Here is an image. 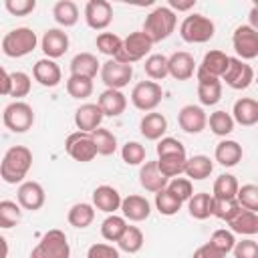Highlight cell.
Wrapping results in <instances>:
<instances>
[{"label": "cell", "mask_w": 258, "mask_h": 258, "mask_svg": "<svg viewBox=\"0 0 258 258\" xmlns=\"http://www.w3.org/2000/svg\"><path fill=\"white\" fill-rule=\"evenodd\" d=\"M30 167H32V151L24 145H12L10 149H6L0 161V179L12 185L22 183Z\"/></svg>", "instance_id": "obj_1"}, {"label": "cell", "mask_w": 258, "mask_h": 258, "mask_svg": "<svg viewBox=\"0 0 258 258\" xmlns=\"http://www.w3.org/2000/svg\"><path fill=\"white\" fill-rule=\"evenodd\" d=\"M175 24H177L175 12H171L167 6H157L145 16L141 32H145V36L155 44L169 38L171 32L175 30Z\"/></svg>", "instance_id": "obj_2"}, {"label": "cell", "mask_w": 258, "mask_h": 258, "mask_svg": "<svg viewBox=\"0 0 258 258\" xmlns=\"http://www.w3.org/2000/svg\"><path fill=\"white\" fill-rule=\"evenodd\" d=\"M38 44V38H36V32L28 26H18V28H12L10 32L4 34L2 38V52L10 58H20V56H26L30 54Z\"/></svg>", "instance_id": "obj_3"}, {"label": "cell", "mask_w": 258, "mask_h": 258, "mask_svg": "<svg viewBox=\"0 0 258 258\" xmlns=\"http://www.w3.org/2000/svg\"><path fill=\"white\" fill-rule=\"evenodd\" d=\"M214 22L204 14H189L179 24V36L189 44H204L214 38Z\"/></svg>", "instance_id": "obj_4"}, {"label": "cell", "mask_w": 258, "mask_h": 258, "mask_svg": "<svg viewBox=\"0 0 258 258\" xmlns=\"http://www.w3.org/2000/svg\"><path fill=\"white\" fill-rule=\"evenodd\" d=\"M30 258H71V246L62 230H48L32 248Z\"/></svg>", "instance_id": "obj_5"}, {"label": "cell", "mask_w": 258, "mask_h": 258, "mask_svg": "<svg viewBox=\"0 0 258 258\" xmlns=\"http://www.w3.org/2000/svg\"><path fill=\"white\" fill-rule=\"evenodd\" d=\"M151 46H153V42L145 36V32L135 30V32H131L129 36L123 38V46H121V50L117 52L115 60L133 67V62H137V60H141V58H145V56L149 54Z\"/></svg>", "instance_id": "obj_6"}, {"label": "cell", "mask_w": 258, "mask_h": 258, "mask_svg": "<svg viewBox=\"0 0 258 258\" xmlns=\"http://www.w3.org/2000/svg\"><path fill=\"white\" fill-rule=\"evenodd\" d=\"M2 123L12 133H26L34 123V111L24 101H12L2 113Z\"/></svg>", "instance_id": "obj_7"}, {"label": "cell", "mask_w": 258, "mask_h": 258, "mask_svg": "<svg viewBox=\"0 0 258 258\" xmlns=\"http://www.w3.org/2000/svg\"><path fill=\"white\" fill-rule=\"evenodd\" d=\"M161 99H163V89L155 81H141L131 91V103H133V107L139 109V111H145V113L155 111L157 105L161 103Z\"/></svg>", "instance_id": "obj_8"}, {"label": "cell", "mask_w": 258, "mask_h": 258, "mask_svg": "<svg viewBox=\"0 0 258 258\" xmlns=\"http://www.w3.org/2000/svg\"><path fill=\"white\" fill-rule=\"evenodd\" d=\"M232 46L234 52L238 54L236 58L240 60H254L258 56V30H254L248 24H240L236 26L234 34H232Z\"/></svg>", "instance_id": "obj_9"}, {"label": "cell", "mask_w": 258, "mask_h": 258, "mask_svg": "<svg viewBox=\"0 0 258 258\" xmlns=\"http://www.w3.org/2000/svg\"><path fill=\"white\" fill-rule=\"evenodd\" d=\"M99 75H101V81H103V85L107 89L121 91L123 87L129 85V81L133 77V67L131 64H123V62H119L115 58H109L107 62L101 64Z\"/></svg>", "instance_id": "obj_10"}, {"label": "cell", "mask_w": 258, "mask_h": 258, "mask_svg": "<svg viewBox=\"0 0 258 258\" xmlns=\"http://www.w3.org/2000/svg\"><path fill=\"white\" fill-rule=\"evenodd\" d=\"M220 81H224L234 91L248 89L252 85V81H254V69L248 62H244V60H240L236 56H230L228 69H226V73L222 75Z\"/></svg>", "instance_id": "obj_11"}, {"label": "cell", "mask_w": 258, "mask_h": 258, "mask_svg": "<svg viewBox=\"0 0 258 258\" xmlns=\"http://www.w3.org/2000/svg\"><path fill=\"white\" fill-rule=\"evenodd\" d=\"M64 151L69 153V157H73L75 161H81V163H89L97 157V149L91 139V133H83V131H75L67 137Z\"/></svg>", "instance_id": "obj_12"}, {"label": "cell", "mask_w": 258, "mask_h": 258, "mask_svg": "<svg viewBox=\"0 0 258 258\" xmlns=\"http://www.w3.org/2000/svg\"><path fill=\"white\" fill-rule=\"evenodd\" d=\"M85 22L93 30H105L113 22V6L107 0H89L85 4Z\"/></svg>", "instance_id": "obj_13"}, {"label": "cell", "mask_w": 258, "mask_h": 258, "mask_svg": "<svg viewBox=\"0 0 258 258\" xmlns=\"http://www.w3.org/2000/svg\"><path fill=\"white\" fill-rule=\"evenodd\" d=\"M16 202L22 210H28V212H36L44 206L46 202V194H44V187L38 183V181H22L18 185V191H16Z\"/></svg>", "instance_id": "obj_14"}, {"label": "cell", "mask_w": 258, "mask_h": 258, "mask_svg": "<svg viewBox=\"0 0 258 258\" xmlns=\"http://www.w3.org/2000/svg\"><path fill=\"white\" fill-rule=\"evenodd\" d=\"M206 123H208V115L200 105H185L177 113V125L181 127V131L189 135L202 133L206 129Z\"/></svg>", "instance_id": "obj_15"}, {"label": "cell", "mask_w": 258, "mask_h": 258, "mask_svg": "<svg viewBox=\"0 0 258 258\" xmlns=\"http://www.w3.org/2000/svg\"><path fill=\"white\" fill-rule=\"evenodd\" d=\"M69 34L62 28H48L40 38V48L46 58H58L69 50Z\"/></svg>", "instance_id": "obj_16"}, {"label": "cell", "mask_w": 258, "mask_h": 258, "mask_svg": "<svg viewBox=\"0 0 258 258\" xmlns=\"http://www.w3.org/2000/svg\"><path fill=\"white\" fill-rule=\"evenodd\" d=\"M167 75L175 81H187L196 75V60L189 52L177 50L167 56Z\"/></svg>", "instance_id": "obj_17"}, {"label": "cell", "mask_w": 258, "mask_h": 258, "mask_svg": "<svg viewBox=\"0 0 258 258\" xmlns=\"http://www.w3.org/2000/svg\"><path fill=\"white\" fill-rule=\"evenodd\" d=\"M121 214L129 222H143L151 214V204L147 198L139 194H129L127 198H121Z\"/></svg>", "instance_id": "obj_18"}, {"label": "cell", "mask_w": 258, "mask_h": 258, "mask_svg": "<svg viewBox=\"0 0 258 258\" xmlns=\"http://www.w3.org/2000/svg\"><path fill=\"white\" fill-rule=\"evenodd\" d=\"M196 79H198V99L204 107H212L216 103H220L222 99V81L210 75H204L200 71H196Z\"/></svg>", "instance_id": "obj_19"}, {"label": "cell", "mask_w": 258, "mask_h": 258, "mask_svg": "<svg viewBox=\"0 0 258 258\" xmlns=\"http://www.w3.org/2000/svg\"><path fill=\"white\" fill-rule=\"evenodd\" d=\"M93 208L105 214H115L121 208V194L113 185H97L93 189Z\"/></svg>", "instance_id": "obj_20"}, {"label": "cell", "mask_w": 258, "mask_h": 258, "mask_svg": "<svg viewBox=\"0 0 258 258\" xmlns=\"http://www.w3.org/2000/svg\"><path fill=\"white\" fill-rule=\"evenodd\" d=\"M32 77L38 85L42 87H56L62 79V73H60V67L52 60V58H38L32 67Z\"/></svg>", "instance_id": "obj_21"}, {"label": "cell", "mask_w": 258, "mask_h": 258, "mask_svg": "<svg viewBox=\"0 0 258 258\" xmlns=\"http://www.w3.org/2000/svg\"><path fill=\"white\" fill-rule=\"evenodd\" d=\"M103 117H119L125 113L127 109V97L123 95V91H117V89H105L101 95H99V101H97Z\"/></svg>", "instance_id": "obj_22"}, {"label": "cell", "mask_w": 258, "mask_h": 258, "mask_svg": "<svg viewBox=\"0 0 258 258\" xmlns=\"http://www.w3.org/2000/svg\"><path fill=\"white\" fill-rule=\"evenodd\" d=\"M101 121H103V113L97 103H83L75 111V125L83 133L95 131L97 127H101Z\"/></svg>", "instance_id": "obj_23"}, {"label": "cell", "mask_w": 258, "mask_h": 258, "mask_svg": "<svg viewBox=\"0 0 258 258\" xmlns=\"http://www.w3.org/2000/svg\"><path fill=\"white\" fill-rule=\"evenodd\" d=\"M167 177L161 175V171L157 169V163L155 161H143L141 167H139V183L145 191H151V194H157L161 189L167 187Z\"/></svg>", "instance_id": "obj_24"}, {"label": "cell", "mask_w": 258, "mask_h": 258, "mask_svg": "<svg viewBox=\"0 0 258 258\" xmlns=\"http://www.w3.org/2000/svg\"><path fill=\"white\" fill-rule=\"evenodd\" d=\"M232 119L234 123L242 127H252L258 123V101L252 97H242L232 107Z\"/></svg>", "instance_id": "obj_25"}, {"label": "cell", "mask_w": 258, "mask_h": 258, "mask_svg": "<svg viewBox=\"0 0 258 258\" xmlns=\"http://www.w3.org/2000/svg\"><path fill=\"white\" fill-rule=\"evenodd\" d=\"M165 131H167V119L157 111L145 113L139 121V133L149 141H159L165 135Z\"/></svg>", "instance_id": "obj_26"}, {"label": "cell", "mask_w": 258, "mask_h": 258, "mask_svg": "<svg viewBox=\"0 0 258 258\" xmlns=\"http://www.w3.org/2000/svg\"><path fill=\"white\" fill-rule=\"evenodd\" d=\"M228 60H230V56L224 50L216 48V50H210V52L204 54V58L196 67V71H200L204 75H210V77H216V79H222V75L228 69Z\"/></svg>", "instance_id": "obj_27"}, {"label": "cell", "mask_w": 258, "mask_h": 258, "mask_svg": "<svg viewBox=\"0 0 258 258\" xmlns=\"http://www.w3.org/2000/svg\"><path fill=\"white\" fill-rule=\"evenodd\" d=\"M69 69H71V75H75V77L95 79L97 73L101 71V62H99L97 56L91 54V52H79V54L73 56Z\"/></svg>", "instance_id": "obj_28"}, {"label": "cell", "mask_w": 258, "mask_h": 258, "mask_svg": "<svg viewBox=\"0 0 258 258\" xmlns=\"http://www.w3.org/2000/svg\"><path fill=\"white\" fill-rule=\"evenodd\" d=\"M232 234H242V236H256L258 234V214L250 210H238V214L228 222Z\"/></svg>", "instance_id": "obj_29"}, {"label": "cell", "mask_w": 258, "mask_h": 258, "mask_svg": "<svg viewBox=\"0 0 258 258\" xmlns=\"http://www.w3.org/2000/svg\"><path fill=\"white\" fill-rule=\"evenodd\" d=\"M214 157L220 165L224 167H234L240 163L242 159V145L234 139H222L218 145H216V151H214Z\"/></svg>", "instance_id": "obj_30"}, {"label": "cell", "mask_w": 258, "mask_h": 258, "mask_svg": "<svg viewBox=\"0 0 258 258\" xmlns=\"http://www.w3.org/2000/svg\"><path fill=\"white\" fill-rule=\"evenodd\" d=\"M214 171V161L208 157V155H191L185 159V165H183V173L187 175V179H196V181H202L206 177H210Z\"/></svg>", "instance_id": "obj_31"}, {"label": "cell", "mask_w": 258, "mask_h": 258, "mask_svg": "<svg viewBox=\"0 0 258 258\" xmlns=\"http://www.w3.org/2000/svg\"><path fill=\"white\" fill-rule=\"evenodd\" d=\"M52 18L58 26L71 28L79 22V6L73 0H58L52 6Z\"/></svg>", "instance_id": "obj_32"}, {"label": "cell", "mask_w": 258, "mask_h": 258, "mask_svg": "<svg viewBox=\"0 0 258 258\" xmlns=\"http://www.w3.org/2000/svg\"><path fill=\"white\" fill-rule=\"evenodd\" d=\"M93 220H95V208H93V204H87V202L73 204L69 214H67V222L79 230L89 228L93 224Z\"/></svg>", "instance_id": "obj_33"}, {"label": "cell", "mask_w": 258, "mask_h": 258, "mask_svg": "<svg viewBox=\"0 0 258 258\" xmlns=\"http://www.w3.org/2000/svg\"><path fill=\"white\" fill-rule=\"evenodd\" d=\"M185 159H187L185 153H169V155H159L155 163H157V169L161 171V175L171 179V177H179L183 173Z\"/></svg>", "instance_id": "obj_34"}, {"label": "cell", "mask_w": 258, "mask_h": 258, "mask_svg": "<svg viewBox=\"0 0 258 258\" xmlns=\"http://www.w3.org/2000/svg\"><path fill=\"white\" fill-rule=\"evenodd\" d=\"M212 208H214V198L212 194L206 191H198L187 200V212L191 218L196 220H208L212 216Z\"/></svg>", "instance_id": "obj_35"}, {"label": "cell", "mask_w": 258, "mask_h": 258, "mask_svg": "<svg viewBox=\"0 0 258 258\" xmlns=\"http://www.w3.org/2000/svg\"><path fill=\"white\" fill-rule=\"evenodd\" d=\"M238 179L236 175L232 173H222L216 177L214 181V187H212V198L214 200H232L236 198V191H238Z\"/></svg>", "instance_id": "obj_36"}, {"label": "cell", "mask_w": 258, "mask_h": 258, "mask_svg": "<svg viewBox=\"0 0 258 258\" xmlns=\"http://www.w3.org/2000/svg\"><path fill=\"white\" fill-rule=\"evenodd\" d=\"M91 139L95 143L97 155H113L117 151V137L105 127H97L95 131H91Z\"/></svg>", "instance_id": "obj_37"}, {"label": "cell", "mask_w": 258, "mask_h": 258, "mask_svg": "<svg viewBox=\"0 0 258 258\" xmlns=\"http://www.w3.org/2000/svg\"><path fill=\"white\" fill-rule=\"evenodd\" d=\"M143 232L137 228V226H127L123 236L117 240V246L121 252H127V254H137L141 248H143Z\"/></svg>", "instance_id": "obj_38"}, {"label": "cell", "mask_w": 258, "mask_h": 258, "mask_svg": "<svg viewBox=\"0 0 258 258\" xmlns=\"http://www.w3.org/2000/svg\"><path fill=\"white\" fill-rule=\"evenodd\" d=\"M127 228V220L123 216H117V214H109L103 224H101V236L107 240V242H117L123 232Z\"/></svg>", "instance_id": "obj_39"}, {"label": "cell", "mask_w": 258, "mask_h": 258, "mask_svg": "<svg viewBox=\"0 0 258 258\" xmlns=\"http://www.w3.org/2000/svg\"><path fill=\"white\" fill-rule=\"evenodd\" d=\"M206 125H210V131H212L214 135L226 137V135H230V133L234 131V125H236V123H234V119H232L230 113L218 109V111H214V113L210 115V119H208Z\"/></svg>", "instance_id": "obj_40"}, {"label": "cell", "mask_w": 258, "mask_h": 258, "mask_svg": "<svg viewBox=\"0 0 258 258\" xmlns=\"http://www.w3.org/2000/svg\"><path fill=\"white\" fill-rule=\"evenodd\" d=\"M22 220V208L18 206V202L12 200H0V228L8 230L18 226V222Z\"/></svg>", "instance_id": "obj_41"}, {"label": "cell", "mask_w": 258, "mask_h": 258, "mask_svg": "<svg viewBox=\"0 0 258 258\" xmlns=\"http://www.w3.org/2000/svg\"><path fill=\"white\" fill-rule=\"evenodd\" d=\"M145 75L151 79V81H163L167 77V56L165 54H149L145 58Z\"/></svg>", "instance_id": "obj_42"}, {"label": "cell", "mask_w": 258, "mask_h": 258, "mask_svg": "<svg viewBox=\"0 0 258 258\" xmlns=\"http://www.w3.org/2000/svg\"><path fill=\"white\" fill-rule=\"evenodd\" d=\"M95 44H97L99 52H103V54L115 58L117 52H119L121 46H123V38H121L119 34H115V32H99Z\"/></svg>", "instance_id": "obj_43"}, {"label": "cell", "mask_w": 258, "mask_h": 258, "mask_svg": "<svg viewBox=\"0 0 258 258\" xmlns=\"http://www.w3.org/2000/svg\"><path fill=\"white\" fill-rule=\"evenodd\" d=\"M32 89V81L30 75H26L24 71H14L10 73V97H14V101H20L22 97H26Z\"/></svg>", "instance_id": "obj_44"}, {"label": "cell", "mask_w": 258, "mask_h": 258, "mask_svg": "<svg viewBox=\"0 0 258 258\" xmlns=\"http://www.w3.org/2000/svg\"><path fill=\"white\" fill-rule=\"evenodd\" d=\"M67 93H69L73 99H79V101L91 97V93H93V79H85V77H75V75H71V77L67 79Z\"/></svg>", "instance_id": "obj_45"}, {"label": "cell", "mask_w": 258, "mask_h": 258, "mask_svg": "<svg viewBox=\"0 0 258 258\" xmlns=\"http://www.w3.org/2000/svg\"><path fill=\"white\" fill-rule=\"evenodd\" d=\"M238 206L242 210H250V212H258V185L254 183H244L242 187H238L236 198Z\"/></svg>", "instance_id": "obj_46"}, {"label": "cell", "mask_w": 258, "mask_h": 258, "mask_svg": "<svg viewBox=\"0 0 258 258\" xmlns=\"http://www.w3.org/2000/svg\"><path fill=\"white\" fill-rule=\"evenodd\" d=\"M155 208L161 216H175L181 210V202L167 189H161L155 194Z\"/></svg>", "instance_id": "obj_47"}, {"label": "cell", "mask_w": 258, "mask_h": 258, "mask_svg": "<svg viewBox=\"0 0 258 258\" xmlns=\"http://www.w3.org/2000/svg\"><path fill=\"white\" fill-rule=\"evenodd\" d=\"M145 147L139 141H127L121 147V157L127 165H141L145 161Z\"/></svg>", "instance_id": "obj_48"}, {"label": "cell", "mask_w": 258, "mask_h": 258, "mask_svg": "<svg viewBox=\"0 0 258 258\" xmlns=\"http://www.w3.org/2000/svg\"><path fill=\"white\" fill-rule=\"evenodd\" d=\"M169 194H173L181 204L187 202L191 196H194V187H191V181L187 177H171L167 181V187H165Z\"/></svg>", "instance_id": "obj_49"}, {"label": "cell", "mask_w": 258, "mask_h": 258, "mask_svg": "<svg viewBox=\"0 0 258 258\" xmlns=\"http://www.w3.org/2000/svg\"><path fill=\"white\" fill-rule=\"evenodd\" d=\"M238 210H240V206H238V202L232 198V200H214V208H212V216H216L218 220H222V222H230L236 214H238Z\"/></svg>", "instance_id": "obj_50"}, {"label": "cell", "mask_w": 258, "mask_h": 258, "mask_svg": "<svg viewBox=\"0 0 258 258\" xmlns=\"http://www.w3.org/2000/svg\"><path fill=\"white\" fill-rule=\"evenodd\" d=\"M210 244H212L216 250H220L222 254H228V252H232V248H234V244H236V238H234V234H232L230 230L220 228V230H214V232H212Z\"/></svg>", "instance_id": "obj_51"}, {"label": "cell", "mask_w": 258, "mask_h": 258, "mask_svg": "<svg viewBox=\"0 0 258 258\" xmlns=\"http://www.w3.org/2000/svg\"><path fill=\"white\" fill-rule=\"evenodd\" d=\"M4 8L12 16H26L34 12L36 0H4Z\"/></svg>", "instance_id": "obj_52"}, {"label": "cell", "mask_w": 258, "mask_h": 258, "mask_svg": "<svg viewBox=\"0 0 258 258\" xmlns=\"http://www.w3.org/2000/svg\"><path fill=\"white\" fill-rule=\"evenodd\" d=\"M232 252L234 258H258V242L254 238H246L242 242H236Z\"/></svg>", "instance_id": "obj_53"}, {"label": "cell", "mask_w": 258, "mask_h": 258, "mask_svg": "<svg viewBox=\"0 0 258 258\" xmlns=\"http://www.w3.org/2000/svg\"><path fill=\"white\" fill-rule=\"evenodd\" d=\"M155 151H157V157H159V155H169V153H185V147L175 137H161L157 141Z\"/></svg>", "instance_id": "obj_54"}, {"label": "cell", "mask_w": 258, "mask_h": 258, "mask_svg": "<svg viewBox=\"0 0 258 258\" xmlns=\"http://www.w3.org/2000/svg\"><path fill=\"white\" fill-rule=\"evenodd\" d=\"M87 258H121V256H119V250L115 246L105 244V242H97V244L89 246Z\"/></svg>", "instance_id": "obj_55"}, {"label": "cell", "mask_w": 258, "mask_h": 258, "mask_svg": "<svg viewBox=\"0 0 258 258\" xmlns=\"http://www.w3.org/2000/svg\"><path fill=\"white\" fill-rule=\"evenodd\" d=\"M191 258H226V254H222V252L216 250L210 242H206V244H202V246L191 254Z\"/></svg>", "instance_id": "obj_56"}, {"label": "cell", "mask_w": 258, "mask_h": 258, "mask_svg": "<svg viewBox=\"0 0 258 258\" xmlns=\"http://www.w3.org/2000/svg\"><path fill=\"white\" fill-rule=\"evenodd\" d=\"M196 6V0H169V10L171 12H187V10H191Z\"/></svg>", "instance_id": "obj_57"}, {"label": "cell", "mask_w": 258, "mask_h": 258, "mask_svg": "<svg viewBox=\"0 0 258 258\" xmlns=\"http://www.w3.org/2000/svg\"><path fill=\"white\" fill-rule=\"evenodd\" d=\"M10 93V73L4 71V67L0 64V97Z\"/></svg>", "instance_id": "obj_58"}, {"label": "cell", "mask_w": 258, "mask_h": 258, "mask_svg": "<svg viewBox=\"0 0 258 258\" xmlns=\"http://www.w3.org/2000/svg\"><path fill=\"white\" fill-rule=\"evenodd\" d=\"M248 26L258 30V6H252V10H250V24Z\"/></svg>", "instance_id": "obj_59"}, {"label": "cell", "mask_w": 258, "mask_h": 258, "mask_svg": "<svg viewBox=\"0 0 258 258\" xmlns=\"http://www.w3.org/2000/svg\"><path fill=\"white\" fill-rule=\"evenodd\" d=\"M8 242H6V238L0 234V258H8Z\"/></svg>", "instance_id": "obj_60"}]
</instances>
